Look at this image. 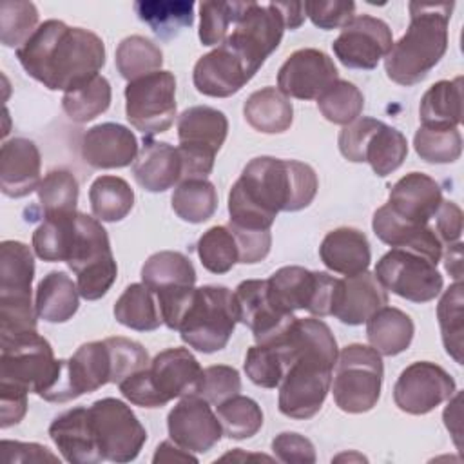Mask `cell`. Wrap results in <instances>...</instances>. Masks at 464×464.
<instances>
[{
  "label": "cell",
  "mask_w": 464,
  "mask_h": 464,
  "mask_svg": "<svg viewBox=\"0 0 464 464\" xmlns=\"http://www.w3.org/2000/svg\"><path fill=\"white\" fill-rule=\"evenodd\" d=\"M317 187V174L308 163L257 156L245 165L228 192V223L248 230H270L277 212L306 208Z\"/></svg>",
  "instance_id": "6da1fadb"
},
{
  "label": "cell",
  "mask_w": 464,
  "mask_h": 464,
  "mask_svg": "<svg viewBox=\"0 0 464 464\" xmlns=\"http://www.w3.org/2000/svg\"><path fill=\"white\" fill-rule=\"evenodd\" d=\"M24 71L49 91H67L105 65L103 40L83 27L45 20L16 49Z\"/></svg>",
  "instance_id": "7a4b0ae2"
},
{
  "label": "cell",
  "mask_w": 464,
  "mask_h": 464,
  "mask_svg": "<svg viewBox=\"0 0 464 464\" xmlns=\"http://www.w3.org/2000/svg\"><path fill=\"white\" fill-rule=\"evenodd\" d=\"M285 334L295 359L279 382L277 406L290 419H310L323 408L330 392L339 355L337 341L330 326L315 317H295Z\"/></svg>",
  "instance_id": "3957f363"
},
{
  "label": "cell",
  "mask_w": 464,
  "mask_h": 464,
  "mask_svg": "<svg viewBox=\"0 0 464 464\" xmlns=\"http://www.w3.org/2000/svg\"><path fill=\"white\" fill-rule=\"evenodd\" d=\"M453 2H410V25L384 56L388 78L410 87L422 82L448 49V24Z\"/></svg>",
  "instance_id": "277c9868"
},
{
  "label": "cell",
  "mask_w": 464,
  "mask_h": 464,
  "mask_svg": "<svg viewBox=\"0 0 464 464\" xmlns=\"http://www.w3.org/2000/svg\"><path fill=\"white\" fill-rule=\"evenodd\" d=\"M34 257L22 241L0 245V335L36 330V306L31 301Z\"/></svg>",
  "instance_id": "5b68a950"
},
{
  "label": "cell",
  "mask_w": 464,
  "mask_h": 464,
  "mask_svg": "<svg viewBox=\"0 0 464 464\" xmlns=\"http://www.w3.org/2000/svg\"><path fill=\"white\" fill-rule=\"evenodd\" d=\"M237 323V306L234 292L227 286L207 285L196 288L192 303L188 304L179 335L190 348L214 353L227 346Z\"/></svg>",
  "instance_id": "8992f818"
},
{
  "label": "cell",
  "mask_w": 464,
  "mask_h": 464,
  "mask_svg": "<svg viewBox=\"0 0 464 464\" xmlns=\"http://www.w3.org/2000/svg\"><path fill=\"white\" fill-rule=\"evenodd\" d=\"M0 382L16 384L44 397L62 368V359L54 357L49 341L36 330L0 335Z\"/></svg>",
  "instance_id": "52a82bcc"
},
{
  "label": "cell",
  "mask_w": 464,
  "mask_h": 464,
  "mask_svg": "<svg viewBox=\"0 0 464 464\" xmlns=\"http://www.w3.org/2000/svg\"><path fill=\"white\" fill-rule=\"evenodd\" d=\"M65 263L76 274V286L83 299L96 301L109 292L116 281L118 266L100 219L76 214L74 241Z\"/></svg>",
  "instance_id": "ba28073f"
},
{
  "label": "cell",
  "mask_w": 464,
  "mask_h": 464,
  "mask_svg": "<svg viewBox=\"0 0 464 464\" xmlns=\"http://www.w3.org/2000/svg\"><path fill=\"white\" fill-rule=\"evenodd\" d=\"M228 134L227 116L208 105H194L178 116L181 181L207 179Z\"/></svg>",
  "instance_id": "9c48e42d"
},
{
  "label": "cell",
  "mask_w": 464,
  "mask_h": 464,
  "mask_svg": "<svg viewBox=\"0 0 464 464\" xmlns=\"http://www.w3.org/2000/svg\"><path fill=\"white\" fill-rule=\"evenodd\" d=\"M382 359L372 346L348 344L335 362L332 384L334 401L346 413L370 411L379 397L382 384Z\"/></svg>",
  "instance_id": "30bf717a"
},
{
  "label": "cell",
  "mask_w": 464,
  "mask_h": 464,
  "mask_svg": "<svg viewBox=\"0 0 464 464\" xmlns=\"http://www.w3.org/2000/svg\"><path fill=\"white\" fill-rule=\"evenodd\" d=\"M337 143L348 161H366L381 178L397 170L408 154V141L401 130L366 116L344 125Z\"/></svg>",
  "instance_id": "8fae6325"
},
{
  "label": "cell",
  "mask_w": 464,
  "mask_h": 464,
  "mask_svg": "<svg viewBox=\"0 0 464 464\" xmlns=\"http://www.w3.org/2000/svg\"><path fill=\"white\" fill-rule=\"evenodd\" d=\"M286 25L276 2H243L241 11L225 38L227 44L252 74L279 47Z\"/></svg>",
  "instance_id": "7c38bea8"
},
{
  "label": "cell",
  "mask_w": 464,
  "mask_h": 464,
  "mask_svg": "<svg viewBox=\"0 0 464 464\" xmlns=\"http://www.w3.org/2000/svg\"><path fill=\"white\" fill-rule=\"evenodd\" d=\"M266 281L272 301L283 312L306 310L315 317L332 315L339 279L328 272H312L295 265L281 266Z\"/></svg>",
  "instance_id": "4fadbf2b"
},
{
  "label": "cell",
  "mask_w": 464,
  "mask_h": 464,
  "mask_svg": "<svg viewBox=\"0 0 464 464\" xmlns=\"http://www.w3.org/2000/svg\"><path fill=\"white\" fill-rule=\"evenodd\" d=\"M125 116L143 136L165 132L176 118V78L170 71H156L125 87Z\"/></svg>",
  "instance_id": "5bb4252c"
},
{
  "label": "cell",
  "mask_w": 464,
  "mask_h": 464,
  "mask_svg": "<svg viewBox=\"0 0 464 464\" xmlns=\"http://www.w3.org/2000/svg\"><path fill=\"white\" fill-rule=\"evenodd\" d=\"M92 431L103 460L130 462L147 440V430L130 406L114 397L98 399L89 406Z\"/></svg>",
  "instance_id": "9a60e30c"
},
{
  "label": "cell",
  "mask_w": 464,
  "mask_h": 464,
  "mask_svg": "<svg viewBox=\"0 0 464 464\" xmlns=\"http://www.w3.org/2000/svg\"><path fill=\"white\" fill-rule=\"evenodd\" d=\"M373 276L384 290L411 303L433 301L442 292L444 285L433 261L404 248L386 252L377 261Z\"/></svg>",
  "instance_id": "2e32d148"
},
{
  "label": "cell",
  "mask_w": 464,
  "mask_h": 464,
  "mask_svg": "<svg viewBox=\"0 0 464 464\" xmlns=\"http://www.w3.org/2000/svg\"><path fill=\"white\" fill-rule=\"evenodd\" d=\"M392 45V29L384 20L370 14H355L341 27L332 49L344 67L372 71L390 53Z\"/></svg>",
  "instance_id": "e0dca14e"
},
{
  "label": "cell",
  "mask_w": 464,
  "mask_h": 464,
  "mask_svg": "<svg viewBox=\"0 0 464 464\" xmlns=\"http://www.w3.org/2000/svg\"><path fill=\"white\" fill-rule=\"evenodd\" d=\"M455 392V381L442 366L417 361L401 372L393 386V401L401 411L424 415L451 399Z\"/></svg>",
  "instance_id": "ac0fdd59"
},
{
  "label": "cell",
  "mask_w": 464,
  "mask_h": 464,
  "mask_svg": "<svg viewBox=\"0 0 464 464\" xmlns=\"http://www.w3.org/2000/svg\"><path fill=\"white\" fill-rule=\"evenodd\" d=\"M339 80L334 60L321 49L304 47L292 53L277 72V89L297 100H317Z\"/></svg>",
  "instance_id": "d6986e66"
},
{
  "label": "cell",
  "mask_w": 464,
  "mask_h": 464,
  "mask_svg": "<svg viewBox=\"0 0 464 464\" xmlns=\"http://www.w3.org/2000/svg\"><path fill=\"white\" fill-rule=\"evenodd\" d=\"M169 437L190 453H207L221 439L223 430L210 402L199 395H187L167 415Z\"/></svg>",
  "instance_id": "ffe728a7"
},
{
  "label": "cell",
  "mask_w": 464,
  "mask_h": 464,
  "mask_svg": "<svg viewBox=\"0 0 464 464\" xmlns=\"http://www.w3.org/2000/svg\"><path fill=\"white\" fill-rule=\"evenodd\" d=\"M237 306V321L248 326L257 344L266 343L283 334L295 319L294 314L276 306L268 294L266 279L241 281L234 292Z\"/></svg>",
  "instance_id": "44dd1931"
},
{
  "label": "cell",
  "mask_w": 464,
  "mask_h": 464,
  "mask_svg": "<svg viewBox=\"0 0 464 464\" xmlns=\"http://www.w3.org/2000/svg\"><path fill=\"white\" fill-rule=\"evenodd\" d=\"M252 76L243 60L227 44L203 54L192 71V82L198 92L212 98L236 94Z\"/></svg>",
  "instance_id": "7402d4cb"
},
{
  "label": "cell",
  "mask_w": 464,
  "mask_h": 464,
  "mask_svg": "<svg viewBox=\"0 0 464 464\" xmlns=\"http://www.w3.org/2000/svg\"><path fill=\"white\" fill-rule=\"evenodd\" d=\"M147 372L165 404L178 397L198 395L203 377V368L187 348H167L156 353Z\"/></svg>",
  "instance_id": "603a6c76"
},
{
  "label": "cell",
  "mask_w": 464,
  "mask_h": 464,
  "mask_svg": "<svg viewBox=\"0 0 464 464\" xmlns=\"http://www.w3.org/2000/svg\"><path fill=\"white\" fill-rule=\"evenodd\" d=\"M80 154L92 169H121L134 163L138 140L125 125L107 121L91 127L82 136Z\"/></svg>",
  "instance_id": "cb8c5ba5"
},
{
  "label": "cell",
  "mask_w": 464,
  "mask_h": 464,
  "mask_svg": "<svg viewBox=\"0 0 464 464\" xmlns=\"http://www.w3.org/2000/svg\"><path fill=\"white\" fill-rule=\"evenodd\" d=\"M372 228L375 236L392 248H404L420 254L435 265L442 257V243L435 228H431L430 225H417L406 221L392 212L388 205H382L375 210Z\"/></svg>",
  "instance_id": "d4e9b609"
},
{
  "label": "cell",
  "mask_w": 464,
  "mask_h": 464,
  "mask_svg": "<svg viewBox=\"0 0 464 464\" xmlns=\"http://www.w3.org/2000/svg\"><path fill=\"white\" fill-rule=\"evenodd\" d=\"M388 304V290L373 274L361 272L339 279L332 315L341 323L357 326L368 321L372 314Z\"/></svg>",
  "instance_id": "484cf974"
},
{
  "label": "cell",
  "mask_w": 464,
  "mask_h": 464,
  "mask_svg": "<svg viewBox=\"0 0 464 464\" xmlns=\"http://www.w3.org/2000/svg\"><path fill=\"white\" fill-rule=\"evenodd\" d=\"M49 437L67 462L96 464L103 460L92 431L89 408H71L54 417L49 426Z\"/></svg>",
  "instance_id": "4316f807"
},
{
  "label": "cell",
  "mask_w": 464,
  "mask_h": 464,
  "mask_svg": "<svg viewBox=\"0 0 464 464\" xmlns=\"http://www.w3.org/2000/svg\"><path fill=\"white\" fill-rule=\"evenodd\" d=\"M42 158L34 141L11 138L0 149V188L7 198H24L40 185Z\"/></svg>",
  "instance_id": "83f0119b"
},
{
  "label": "cell",
  "mask_w": 464,
  "mask_h": 464,
  "mask_svg": "<svg viewBox=\"0 0 464 464\" xmlns=\"http://www.w3.org/2000/svg\"><path fill=\"white\" fill-rule=\"evenodd\" d=\"M442 201L440 185L433 178L422 172H410L390 188L386 205L406 221L428 225Z\"/></svg>",
  "instance_id": "f1b7e54d"
},
{
  "label": "cell",
  "mask_w": 464,
  "mask_h": 464,
  "mask_svg": "<svg viewBox=\"0 0 464 464\" xmlns=\"http://www.w3.org/2000/svg\"><path fill=\"white\" fill-rule=\"evenodd\" d=\"M136 183L149 192H165L181 181V158L178 147L143 138V145L132 163Z\"/></svg>",
  "instance_id": "f546056e"
},
{
  "label": "cell",
  "mask_w": 464,
  "mask_h": 464,
  "mask_svg": "<svg viewBox=\"0 0 464 464\" xmlns=\"http://www.w3.org/2000/svg\"><path fill=\"white\" fill-rule=\"evenodd\" d=\"M319 257L335 274L357 276L368 270L372 252L364 232L352 227H339L323 237Z\"/></svg>",
  "instance_id": "4dcf8cb0"
},
{
  "label": "cell",
  "mask_w": 464,
  "mask_h": 464,
  "mask_svg": "<svg viewBox=\"0 0 464 464\" xmlns=\"http://www.w3.org/2000/svg\"><path fill=\"white\" fill-rule=\"evenodd\" d=\"M413 332L411 317L395 306H382L366 321L370 346L386 357L404 352L413 339Z\"/></svg>",
  "instance_id": "1f68e13d"
},
{
  "label": "cell",
  "mask_w": 464,
  "mask_h": 464,
  "mask_svg": "<svg viewBox=\"0 0 464 464\" xmlns=\"http://www.w3.org/2000/svg\"><path fill=\"white\" fill-rule=\"evenodd\" d=\"M422 127L455 129L462 121V76L433 83L420 98Z\"/></svg>",
  "instance_id": "d6a6232c"
},
{
  "label": "cell",
  "mask_w": 464,
  "mask_h": 464,
  "mask_svg": "<svg viewBox=\"0 0 464 464\" xmlns=\"http://www.w3.org/2000/svg\"><path fill=\"white\" fill-rule=\"evenodd\" d=\"M243 116L252 129L265 134H279L290 129L294 107L279 89L263 87L246 98Z\"/></svg>",
  "instance_id": "836d02e7"
},
{
  "label": "cell",
  "mask_w": 464,
  "mask_h": 464,
  "mask_svg": "<svg viewBox=\"0 0 464 464\" xmlns=\"http://www.w3.org/2000/svg\"><path fill=\"white\" fill-rule=\"evenodd\" d=\"M78 297L76 283L65 272L53 270L36 286V314L47 323H65L76 314Z\"/></svg>",
  "instance_id": "e575fe53"
},
{
  "label": "cell",
  "mask_w": 464,
  "mask_h": 464,
  "mask_svg": "<svg viewBox=\"0 0 464 464\" xmlns=\"http://www.w3.org/2000/svg\"><path fill=\"white\" fill-rule=\"evenodd\" d=\"M134 11L163 40L178 36L194 22V2L190 0H138Z\"/></svg>",
  "instance_id": "d590c367"
},
{
  "label": "cell",
  "mask_w": 464,
  "mask_h": 464,
  "mask_svg": "<svg viewBox=\"0 0 464 464\" xmlns=\"http://www.w3.org/2000/svg\"><path fill=\"white\" fill-rule=\"evenodd\" d=\"M141 281L154 294L172 288L194 286L196 270L187 256L174 250L152 254L141 266Z\"/></svg>",
  "instance_id": "8d00e7d4"
},
{
  "label": "cell",
  "mask_w": 464,
  "mask_h": 464,
  "mask_svg": "<svg viewBox=\"0 0 464 464\" xmlns=\"http://www.w3.org/2000/svg\"><path fill=\"white\" fill-rule=\"evenodd\" d=\"M114 317L138 332H152L163 323L156 294L143 283H132L123 290L114 303Z\"/></svg>",
  "instance_id": "74e56055"
},
{
  "label": "cell",
  "mask_w": 464,
  "mask_h": 464,
  "mask_svg": "<svg viewBox=\"0 0 464 464\" xmlns=\"http://www.w3.org/2000/svg\"><path fill=\"white\" fill-rule=\"evenodd\" d=\"M111 98L112 92L109 80L102 74H94L69 87L63 92L62 107L69 120L87 123L109 109Z\"/></svg>",
  "instance_id": "f35d334b"
},
{
  "label": "cell",
  "mask_w": 464,
  "mask_h": 464,
  "mask_svg": "<svg viewBox=\"0 0 464 464\" xmlns=\"http://www.w3.org/2000/svg\"><path fill=\"white\" fill-rule=\"evenodd\" d=\"M91 210L96 219L121 221L134 205V190L120 176H98L89 188Z\"/></svg>",
  "instance_id": "ab89813d"
},
{
  "label": "cell",
  "mask_w": 464,
  "mask_h": 464,
  "mask_svg": "<svg viewBox=\"0 0 464 464\" xmlns=\"http://www.w3.org/2000/svg\"><path fill=\"white\" fill-rule=\"evenodd\" d=\"M76 214L44 218L33 232V250L40 259L49 263L67 261L74 241Z\"/></svg>",
  "instance_id": "60d3db41"
},
{
  "label": "cell",
  "mask_w": 464,
  "mask_h": 464,
  "mask_svg": "<svg viewBox=\"0 0 464 464\" xmlns=\"http://www.w3.org/2000/svg\"><path fill=\"white\" fill-rule=\"evenodd\" d=\"M114 62L120 76L132 82L145 74L161 71L163 53L152 40L141 34H132L118 44Z\"/></svg>",
  "instance_id": "b9f144b4"
},
{
  "label": "cell",
  "mask_w": 464,
  "mask_h": 464,
  "mask_svg": "<svg viewBox=\"0 0 464 464\" xmlns=\"http://www.w3.org/2000/svg\"><path fill=\"white\" fill-rule=\"evenodd\" d=\"M172 210L187 223H203L218 208V192L208 179L179 181L172 192Z\"/></svg>",
  "instance_id": "7bdbcfd3"
},
{
  "label": "cell",
  "mask_w": 464,
  "mask_h": 464,
  "mask_svg": "<svg viewBox=\"0 0 464 464\" xmlns=\"http://www.w3.org/2000/svg\"><path fill=\"white\" fill-rule=\"evenodd\" d=\"M38 203L42 207L44 218L67 216L76 212L78 203V179L67 169L49 170L40 181Z\"/></svg>",
  "instance_id": "ee69618b"
},
{
  "label": "cell",
  "mask_w": 464,
  "mask_h": 464,
  "mask_svg": "<svg viewBox=\"0 0 464 464\" xmlns=\"http://www.w3.org/2000/svg\"><path fill=\"white\" fill-rule=\"evenodd\" d=\"M223 435L243 440L254 437L263 426V411L259 404L245 395H234L216 406Z\"/></svg>",
  "instance_id": "f6af8a7d"
},
{
  "label": "cell",
  "mask_w": 464,
  "mask_h": 464,
  "mask_svg": "<svg viewBox=\"0 0 464 464\" xmlns=\"http://www.w3.org/2000/svg\"><path fill=\"white\" fill-rule=\"evenodd\" d=\"M462 281H455L444 290L437 304V319L442 334V344L455 359L462 364V334H464V314H462Z\"/></svg>",
  "instance_id": "bcb514c9"
},
{
  "label": "cell",
  "mask_w": 464,
  "mask_h": 464,
  "mask_svg": "<svg viewBox=\"0 0 464 464\" xmlns=\"http://www.w3.org/2000/svg\"><path fill=\"white\" fill-rule=\"evenodd\" d=\"M201 265L212 274H227L237 261V245L227 225L210 227L196 245Z\"/></svg>",
  "instance_id": "7dc6e473"
},
{
  "label": "cell",
  "mask_w": 464,
  "mask_h": 464,
  "mask_svg": "<svg viewBox=\"0 0 464 464\" xmlns=\"http://www.w3.org/2000/svg\"><path fill=\"white\" fill-rule=\"evenodd\" d=\"M317 107L328 121L348 125L361 116L364 96L348 80H337L317 98Z\"/></svg>",
  "instance_id": "c3c4849f"
},
{
  "label": "cell",
  "mask_w": 464,
  "mask_h": 464,
  "mask_svg": "<svg viewBox=\"0 0 464 464\" xmlns=\"http://www.w3.org/2000/svg\"><path fill=\"white\" fill-rule=\"evenodd\" d=\"M38 27V9L33 2L4 0L0 4V40L5 47H20Z\"/></svg>",
  "instance_id": "681fc988"
},
{
  "label": "cell",
  "mask_w": 464,
  "mask_h": 464,
  "mask_svg": "<svg viewBox=\"0 0 464 464\" xmlns=\"http://www.w3.org/2000/svg\"><path fill=\"white\" fill-rule=\"evenodd\" d=\"M415 152L428 163H453L462 154V136L455 129L419 127L413 136Z\"/></svg>",
  "instance_id": "f907efd6"
},
{
  "label": "cell",
  "mask_w": 464,
  "mask_h": 464,
  "mask_svg": "<svg viewBox=\"0 0 464 464\" xmlns=\"http://www.w3.org/2000/svg\"><path fill=\"white\" fill-rule=\"evenodd\" d=\"M243 2L205 0L199 4V40L203 45H221L228 36Z\"/></svg>",
  "instance_id": "816d5d0a"
},
{
  "label": "cell",
  "mask_w": 464,
  "mask_h": 464,
  "mask_svg": "<svg viewBox=\"0 0 464 464\" xmlns=\"http://www.w3.org/2000/svg\"><path fill=\"white\" fill-rule=\"evenodd\" d=\"M245 373L246 377L261 388H276L285 377V362L274 343L254 344L245 355Z\"/></svg>",
  "instance_id": "f5cc1de1"
},
{
  "label": "cell",
  "mask_w": 464,
  "mask_h": 464,
  "mask_svg": "<svg viewBox=\"0 0 464 464\" xmlns=\"http://www.w3.org/2000/svg\"><path fill=\"white\" fill-rule=\"evenodd\" d=\"M105 343L109 348L111 366H112L111 382L120 384L123 379L147 368L150 362L147 350L138 341L118 335V337H107Z\"/></svg>",
  "instance_id": "db71d44e"
},
{
  "label": "cell",
  "mask_w": 464,
  "mask_h": 464,
  "mask_svg": "<svg viewBox=\"0 0 464 464\" xmlns=\"http://www.w3.org/2000/svg\"><path fill=\"white\" fill-rule=\"evenodd\" d=\"M241 392L239 372L227 364H214L203 370L198 395L218 406Z\"/></svg>",
  "instance_id": "11a10c76"
},
{
  "label": "cell",
  "mask_w": 464,
  "mask_h": 464,
  "mask_svg": "<svg viewBox=\"0 0 464 464\" xmlns=\"http://www.w3.org/2000/svg\"><path fill=\"white\" fill-rule=\"evenodd\" d=\"M304 13L315 27L330 31L343 27L355 16V4L352 0H308L304 2Z\"/></svg>",
  "instance_id": "9f6ffc18"
},
{
  "label": "cell",
  "mask_w": 464,
  "mask_h": 464,
  "mask_svg": "<svg viewBox=\"0 0 464 464\" xmlns=\"http://www.w3.org/2000/svg\"><path fill=\"white\" fill-rule=\"evenodd\" d=\"M236 239L239 261L243 265H254L263 261L272 246V234L270 230H248L234 225H227Z\"/></svg>",
  "instance_id": "6f0895ef"
},
{
  "label": "cell",
  "mask_w": 464,
  "mask_h": 464,
  "mask_svg": "<svg viewBox=\"0 0 464 464\" xmlns=\"http://www.w3.org/2000/svg\"><path fill=\"white\" fill-rule=\"evenodd\" d=\"M272 451L281 462H301L314 464L315 462V448L314 444L294 431H283L272 440Z\"/></svg>",
  "instance_id": "680465c9"
},
{
  "label": "cell",
  "mask_w": 464,
  "mask_h": 464,
  "mask_svg": "<svg viewBox=\"0 0 464 464\" xmlns=\"http://www.w3.org/2000/svg\"><path fill=\"white\" fill-rule=\"evenodd\" d=\"M118 386H120L121 395L136 406H141V408H161V406H165V401L156 392V388H154V384L149 377L147 368L129 375Z\"/></svg>",
  "instance_id": "91938a15"
},
{
  "label": "cell",
  "mask_w": 464,
  "mask_h": 464,
  "mask_svg": "<svg viewBox=\"0 0 464 464\" xmlns=\"http://www.w3.org/2000/svg\"><path fill=\"white\" fill-rule=\"evenodd\" d=\"M27 390L9 384V382H0V428L5 430L9 426L18 424L25 411H27Z\"/></svg>",
  "instance_id": "94428289"
},
{
  "label": "cell",
  "mask_w": 464,
  "mask_h": 464,
  "mask_svg": "<svg viewBox=\"0 0 464 464\" xmlns=\"http://www.w3.org/2000/svg\"><path fill=\"white\" fill-rule=\"evenodd\" d=\"M435 232L442 245H451L462 234V210L453 201H442L435 214Z\"/></svg>",
  "instance_id": "6125c7cd"
},
{
  "label": "cell",
  "mask_w": 464,
  "mask_h": 464,
  "mask_svg": "<svg viewBox=\"0 0 464 464\" xmlns=\"http://www.w3.org/2000/svg\"><path fill=\"white\" fill-rule=\"evenodd\" d=\"M2 453L5 462H56L58 457L51 453L45 446L36 442H18L2 440Z\"/></svg>",
  "instance_id": "be15d7a7"
},
{
  "label": "cell",
  "mask_w": 464,
  "mask_h": 464,
  "mask_svg": "<svg viewBox=\"0 0 464 464\" xmlns=\"http://www.w3.org/2000/svg\"><path fill=\"white\" fill-rule=\"evenodd\" d=\"M176 462V460H181V462H198V459L190 453V451H187V450H183V448H179L174 440H163L158 448H156V453H154V457H152V462Z\"/></svg>",
  "instance_id": "e7e4bbea"
},
{
  "label": "cell",
  "mask_w": 464,
  "mask_h": 464,
  "mask_svg": "<svg viewBox=\"0 0 464 464\" xmlns=\"http://www.w3.org/2000/svg\"><path fill=\"white\" fill-rule=\"evenodd\" d=\"M276 5L283 14L286 29L294 31V29L301 27V24L304 22V16H306L304 2H276Z\"/></svg>",
  "instance_id": "03108f58"
},
{
  "label": "cell",
  "mask_w": 464,
  "mask_h": 464,
  "mask_svg": "<svg viewBox=\"0 0 464 464\" xmlns=\"http://www.w3.org/2000/svg\"><path fill=\"white\" fill-rule=\"evenodd\" d=\"M444 266L455 277V281L462 279V243L457 241L448 245L444 254Z\"/></svg>",
  "instance_id": "003e7915"
}]
</instances>
